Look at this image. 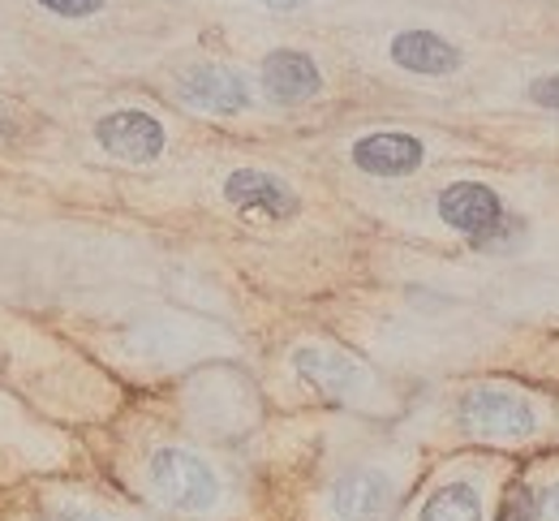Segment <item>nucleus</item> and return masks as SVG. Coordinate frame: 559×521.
Here are the masks:
<instances>
[{"instance_id": "423d86ee", "label": "nucleus", "mask_w": 559, "mask_h": 521, "mask_svg": "<svg viewBox=\"0 0 559 521\" xmlns=\"http://www.w3.org/2000/svg\"><path fill=\"white\" fill-rule=\"evenodd\" d=\"M396 505V487L383 470H353L332 487V509L341 521H383Z\"/></svg>"}, {"instance_id": "20e7f679", "label": "nucleus", "mask_w": 559, "mask_h": 521, "mask_svg": "<svg viewBox=\"0 0 559 521\" xmlns=\"http://www.w3.org/2000/svg\"><path fill=\"white\" fill-rule=\"evenodd\" d=\"M95 139L108 155L130 159V164H151L164 155V126L142 108H117V113L99 117Z\"/></svg>"}, {"instance_id": "9b49d317", "label": "nucleus", "mask_w": 559, "mask_h": 521, "mask_svg": "<svg viewBox=\"0 0 559 521\" xmlns=\"http://www.w3.org/2000/svg\"><path fill=\"white\" fill-rule=\"evenodd\" d=\"M392 61L409 74L443 78L461 66V52L435 31H405V35L392 39Z\"/></svg>"}, {"instance_id": "a211bd4d", "label": "nucleus", "mask_w": 559, "mask_h": 521, "mask_svg": "<svg viewBox=\"0 0 559 521\" xmlns=\"http://www.w3.org/2000/svg\"><path fill=\"white\" fill-rule=\"evenodd\" d=\"M263 4H272V9H297L301 0H263Z\"/></svg>"}, {"instance_id": "dca6fc26", "label": "nucleus", "mask_w": 559, "mask_h": 521, "mask_svg": "<svg viewBox=\"0 0 559 521\" xmlns=\"http://www.w3.org/2000/svg\"><path fill=\"white\" fill-rule=\"evenodd\" d=\"M39 521H95V513H86V509H52Z\"/></svg>"}, {"instance_id": "ddd939ff", "label": "nucleus", "mask_w": 559, "mask_h": 521, "mask_svg": "<svg viewBox=\"0 0 559 521\" xmlns=\"http://www.w3.org/2000/svg\"><path fill=\"white\" fill-rule=\"evenodd\" d=\"M499 521H538V500L530 487H512L499 505Z\"/></svg>"}, {"instance_id": "6e6552de", "label": "nucleus", "mask_w": 559, "mask_h": 521, "mask_svg": "<svg viewBox=\"0 0 559 521\" xmlns=\"http://www.w3.org/2000/svg\"><path fill=\"white\" fill-rule=\"evenodd\" d=\"M421 143L414 134L401 130H383V134H366L353 143V164L370 177H405L421 168Z\"/></svg>"}, {"instance_id": "7ed1b4c3", "label": "nucleus", "mask_w": 559, "mask_h": 521, "mask_svg": "<svg viewBox=\"0 0 559 521\" xmlns=\"http://www.w3.org/2000/svg\"><path fill=\"white\" fill-rule=\"evenodd\" d=\"M439 216L448 228H456L461 237L487 246L503 233V203L499 194L483 181H456L439 194Z\"/></svg>"}, {"instance_id": "f03ea898", "label": "nucleus", "mask_w": 559, "mask_h": 521, "mask_svg": "<svg viewBox=\"0 0 559 521\" xmlns=\"http://www.w3.org/2000/svg\"><path fill=\"white\" fill-rule=\"evenodd\" d=\"M461 418L474 436L483 440H530L538 431V405L530 396H521L516 388H499V383H483L461 401Z\"/></svg>"}, {"instance_id": "f257e3e1", "label": "nucleus", "mask_w": 559, "mask_h": 521, "mask_svg": "<svg viewBox=\"0 0 559 521\" xmlns=\"http://www.w3.org/2000/svg\"><path fill=\"white\" fill-rule=\"evenodd\" d=\"M146 478L155 487V496L181 513H207L219 500V478L199 452L186 448H159L146 461Z\"/></svg>"}, {"instance_id": "f8f14e48", "label": "nucleus", "mask_w": 559, "mask_h": 521, "mask_svg": "<svg viewBox=\"0 0 559 521\" xmlns=\"http://www.w3.org/2000/svg\"><path fill=\"white\" fill-rule=\"evenodd\" d=\"M421 521H483L478 487H469V483H448V487H439V492L421 505Z\"/></svg>"}, {"instance_id": "39448f33", "label": "nucleus", "mask_w": 559, "mask_h": 521, "mask_svg": "<svg viewBox=\"0 0 559 521\" xmlns=\"http://www.w3.org/2000/svg\"><path fill=\"white\" fill-rule=\"evenodd\" d=\"M224 199L246 212V216H263V221H293L297 216V194L263 168H237L224 181Z\"/></svg>"}, {"instance_id": "9d476101", "label": "nucleus", "mask_w": 559, "mask_h": 521, "mask_svg": "<svg viewBox=\"0 0 559 521\" xmlns=\"http://www.w3.org/2000/svg\"><path fill=\"white\" fill-rule=\"evenodd\" d=\"M263 86L276 104H301L310 95H319L323 74L319 66L306 57V52H293V48H280L263 61Z\"/></svg>"}, {"instance_id": "f3484780", "label": "nucleus", "mask_w": 559, "mask_h": 521, "mask_svg": "<svg viewBox=\"0 0 559 521\" xmlns=\"http://www.w3.org/2000/svg\"><path fill=\"white\" fill-rule=\"evenodd\" d=\"M543 513H547L551 521H559V478L543 492Z\"/></svg>"}, {"instance_id": "1a4fd4ad", "label": "nucleus", "mask_w": 559, "mask_h": 521, "mask_svg": "<svg viewBox=\"0 0 559 521\" xmlns=\"http://www.w3.org/2000/svg\"><path fill=\"white\" fill-rule=\"evenodd\" d=\"M293 367H297V375H301L310 388H319L323 396H336V401L353 396V392L366 383V375H361V367H357L353 358H345L341 350H323V345L297 350Z\"/></svg>"}, {"instance_id": "4468645a", "label": "nucleus", "mask_w": 559, "mask_h": 521, "mask_svg": "<svg viewBox=\"0 0 559 521\" xmlns=\"http://www.w3.org/2000/svg\"><path fill=\"white\" fill-rule=\"evenodd\" d=\"M530 99L538 104V108H551L559 113V74H543L530 82Z\"/></svg>"}, {"instance_id": "0eeeda50", "label": "nucleus", "mask_w": 559, "mask_h": 521, "mask_svg": "<svg viewBox=\"0 0 559 521\" xmlns=\"http://www.w3.org/2000/svg\"><path fill=\"white\" fill-rule=\"evenodd\" d=\"M181 99L186 104H194V108H203V113H224V117H233V113H246L250 108V86L241 82V74H233V70H224V66H199V70H190V74H181Z\"/></svg>"}, {"instance_id": "2eb2a0df", "label": "nucleus", "mask_w": 559, "mask_h": 521, "mask_svg": "<svg viewBox=\"0 0 559 521\" xmlns=\"http://www.w3.org/2000/svg\"><path fill=\"white\" fill-rule=\"evenodd\" d=\"M48 13H61V17H91L104 9V0H39Z\"/></svg>"}]
</instances>
